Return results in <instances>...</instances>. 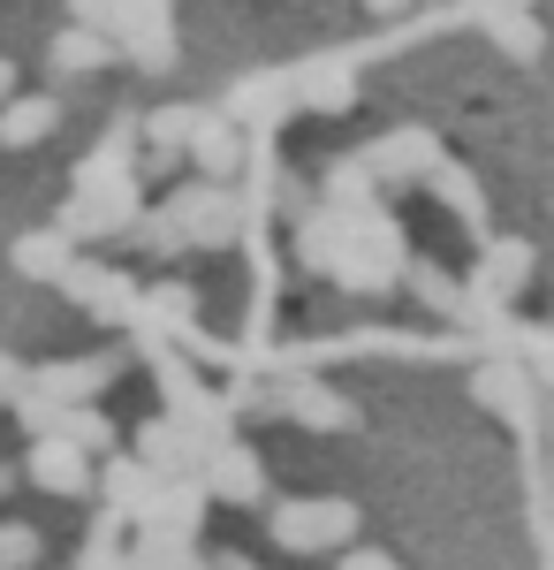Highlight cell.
Wrapping results in <instances>:
<instances>
[{"label": "cell", "mask_w": 554, "mask_h": 570, "mask_svg": "<svg viewBox=\"0 0 554 570\" xmlns=\"http://www.w3.org/2000/svg\"><path fill=\"white\" fill-rule=\"evenodd\" d=\"M53 130V99H16L0 107V145H31V137Z\"/></svg>", "instance_id": "cell-1"}, {"label": "cell", "mask_w": 554, "mask_h": 570, "mask_svg": "<svg viewBox=\"0 0 554 570\" xmlns=\"http://www.w3.org/2000/svg\"><path fill=\"white\" fill-rule=\"evenodd\" d=\"M107 53H115V46L99 39V31H61V39H53V69H61V77H77V69H99Z\"/></svg>", "instance_id": "cell-2"}, {"label": "cell", "mask_w": 554, "mask_h": 570, "mask_svg": "<svg viewBox=\"0 0 554 570\" xmlns=\"http://www.w3.org/2000/svg\"><path fill=\"white\" fill-rule=\"evenodd\" d=\"M198 153H206V168H228V160H236V137L228 130H198Z\"/></svg>", "instance_id": "cell-3"}, {"label": "cell", "mask_w": 554, "mask_h": 570, "mask_svg": "<svg viewBox=\"0 0 554 570\" xmlns=\"http://www.w3.org/2000/svg\"><path fill=\"white\" fill-rule=\"evenodd\" d=\"M8 85H16V69H8V61H0V99H8Z\"/></svg>", "instance_id": "cell-4"}, {"label": "cell", "mask_w": 554, "mask_h": 570, "mask_svg": "<svg viewBox=\"0 0 554 570\" xmlns=\"http://www.w3.org/2000/svg\"><path fill=\"white\" fill-rule=\"evenodd\" d=\"M365 8H410V0H365Z\"/></svg>", "instance_id": "cell-5"}]
</instances>
